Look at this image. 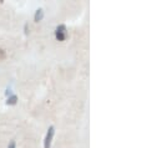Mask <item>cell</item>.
<instances>
[{
  "mask_svg": "<svg viewBox=\"0 0 141 148\" xmlns=\"http://www.w3.org/2000/svg\"><path fill=\"white\" fill-rule=\"evenodd\" d=\"M54 133H55V128H54V126L49 127L48 133H46V136H45V139H44V148H50L51 147V141H53Z\"/></svg>",
  "mask_w": 141,
  "mask_h": 148,
  "instance_id": "obj_1",
  "label": "cell"
},
{
  "mask_svg": "<svg viewBox=\"0 0 141 148\" xmlns=\"http://www.w3.org/2000/svg\"><path fill=\"white\" fill-rule=\"evenodd\" d=\"M55 38L59 41H64L65 40V38H66V27H65V25H60V26L56 27Z\"/></svg>",
  "mask_w": 141,
  "mask_h": 148,
  "instance_id": "obj_2",
  "label": "cell"
},
{
  "mask_svg": "<svg viewBox=\"0 0 141 148\" xmlns=\"http://www.w3.org/2000/svg\"><path fill=\"white\" fill-rule=\"evenodd\" d=\"M43 16H44V13H43V10L39 9V10H36V13H35V16H34V20L36 23H39L41 19H43Z\"/></svg>",
  "mask_w": 141,
  "mask_h": 148,
  "instance_id": "obj_3",
  "label": "cell"
},
{
  "mask_svg": "<svg viewBox=\"0 0 141 148\" xmlns=\"http://www.w3.org/2000/svg\"><path fill=\"white\" fill-rule=\"evenodd\" d=\"M16 101H18V97H16L15 95H11V96H9V98H8L6 103H8V105H15Z\"/></svg>",
  "mask_w": 141,
  "mask_h": 148,
  "instance_id": "obj_4",
  "label": "cell"
},
{
  "mask_svg": "<svg viewBox=\"0 0 141 148\" xmlns=\"http://www.w3.org/2000/svg\"><path fill=\"white\" fill-rule=\"evenodd\" d=\"M8 148H16V145H15V141H11L9 143V146H8Z\"/></svg>",
  "mask_w": 141,
  "mask_h": 148,
  "instance_id": "obj_5",
  "label": "cell"
},
{
  "mask_svg": "<svg viewBox=\"0 0 141 148\" xmlns=\"http://www.w3.org/2000/svg\"><path fill=\"white\" fill-rule=\"evenodd\" d=\"M4 57H5V51H3V50H0V60H3Z\"/></svg>",
  "mask_w": 141,
  "mask_h": 148,
  "instance_id": "obj_6",
  "label": "cell"
}]
</instances>
